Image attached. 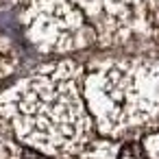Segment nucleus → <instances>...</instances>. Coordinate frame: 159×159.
Masks as SVG:
<instances>
[{
	"label": "nucleus",
	"instance_id": "obj_1",
	"mask_svg": "<svg viewBox=\"0 0 159 159\" xmlns=\"http://www.w3.org/2000/svg\"><path fill=\"white\" fill-rule=\"evenodd\" d=\"M76 63L48 66L0 96V120L24 146L70 159L92 139V118L79 89Z\"/></svg>",
	"mask_w": 159,
	"mask_h": 159
},
{
	"label": "nucleus",
	"instance_id": "obj_2",
	"mask_svg": "<svg viewBox=\"0 0 159 159\" xmlns=\"http://www.w3.org/2000/svg\"><path fill=\"white\" fill-rule=\"evenodd\" d=\"M85 98L102 133L146 131L159 118V66L142 59L96 66L85 81Z\"/></svg>",
	"mask_w": 159,
	"mask_h": 159
},
{
	"label": "nucleus",
	"instance_id": "obj_3",
	"mask_svg": "<svg viewBox=\"0 0 159 159\" xmlns=\"http://www.w3.org/2000/svg\"><path fill=\"white\" fill-rule=\"evenodd\" d=\"M142 144H144V148H146V152H148L150 159H159V135L146 137Z\"/></svg>",
	"mask_w": 159,
	"mask_h": 159
}]
</instances>
